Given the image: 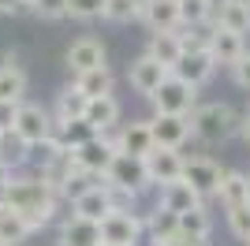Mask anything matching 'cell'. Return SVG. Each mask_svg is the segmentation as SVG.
Instances as JSON below:
<instances>
[{"label":"cell","instance_id":"7402d4cb","mask_svg":"<svg viewBox=\"0 0 250 246\" xmlns=\"http://www.w3.org/2000/svg\"><path fill=\"white\" fill-rule=\"evenodd\" d=\"M217 198H220V205H224L228 213L239 209V205H250V179H247V172H224Z\"/></svg>","mask_w":250,"mask_h":246},{"label":"cell","instance_id":"83f0119b","mask_svg":"<svg viewBox=\"0 0 250 246\" xmlns=\"http://www.w3.org/2000/svg\"><path fill=\"white\" fill-rule=\"evenodd\" d=\"M30 231H34V227L26 224L19 213H11L8 205H0V246H15V243H22Z\"/></svg>","mask_w":250,"mask_h":246},{"label":"cell","instance_id":"cb8c5ba5","mask_svg":"<svg viewBox=\"0 0 250 246\" xmlns=\"http://www.w3.org/2000/svg\"><path fill=\"white\" fill-rule=\"evenodd\" d=\"M30 164V145L22 142L19 134H4L0 138V172L4 175H15L19 168Z\"/></svg>","mask_w":250,"mask_h":246},{"label":"cell","instance_id":"2e32d148","mask_svg":"<svg viewBox=\"0 0 250 246\" xmlns=\"http://www.w3.org/2000/svg\"><path fill=\"white\" fill-rule=\"evenodd\" d=\"M209 56H213L217 63H224V67H235V63L247 56V38L213 26V34H209Z\"/></svg>","mask_w":250,"mask_h":246},{"label":"cell","instance_id":"6da1fadb","mask_svg":"<svg viewBox=\"0 0 250 246\" xmlns=\"http://www.w3.org/2000/svg\"><path fill=\"white\" fill-rule=\"evenodd\" d=\"M0 205H8L11 213H19L34 231H42L45 224L56 220L60 194H56L38 172H30V175H8V179H4V198H0Z\"/></svg>","mask_w":250,"mask_h":246},{"label":"cell","instance_id":"5b68a950","mask_svg":"<svg viewBox=\"0 0 250 246\" xmlns=\"http://www.w3.org/2000/svg\"><path fill=\"white\" fill-rule=\"evenodd\" d=\"M224 172H228V168H220L213 157H187V161H183V183L198 198H217Z\"/></svg>","mask_w":250,"mask_h":246},{"label":"cell","instance_id":"8d00e7d4","mask_svg":"<svg viewBox=\"0 0 250 246\" xmlns=\"http://www.w3.org/2000/svg\"><path fill=\"white\" fill-rule=\"evenodd\" d=\"M22 8H26L22 0H0V15H19Z\"/></svg>","mask_w":250,"mask_h":246},{"label":"cell","instance_id":"5bb4252c","mask_svg":"<svg viewBox=\"0 0 250 246\" xmlns=\"http://www.w3.org/2000/svg\"><path fill=\"white\" fill-rule=\"evenodd\" d=\"M213 71H217V60L209 56V49H190V52H183V56H179V63L172 67V75H176L179 82H187V86H202Z\"/></svg>","mask_w":250,"mask_h":246},{"label":"cell","instance_id":"f546056e","mask_svg":"<svg viewBox=\"0 0 250 246\" xmlns=\"http://www.w3.org/2000/svg\"><path fill=\"white\" fill-rule=\"evenodd\" d=\"M209 227H213V220H209L206 205L179 216V235H187V239H209Z\"/></svg>","mask_w":250,"mask_h":246},{"label":"cell","instance_id":"f1b7e54d","mask_svg":"<svg viewBox=\"0 0 250 246\" xmlns=\"http://www.w3.org/2000/svg\"><path fill=\"white\" fill-rule=\"evenodd\" d=\"M179 26H213L209 0H179Z\"/></svg>","mask_w":250,"mask_h":246},{"label":"cell","instance_id":"b9f144b4","mask_svg":"<svg viewBox=\"0 0 250 246\" xmlns=\"http://www.w3.org/2000/svg\"><path fill=\"white\" fill-rule=\"evenodd\" d=\"M247 179H250V168H247Z\"/></svg>","mask_w":250,"mask_h":246},{"label":"cell","instance_id":"d6a6232c","mask_svg":"<svg viewBox=\"0 0 250 246\" xmlns=\"http://www.w3.org/2000/svg\"><path fill=\"white\" fill-rule=\"evenodd\" d=\"M228 227H231V235H235V239L247 243V239H250V205L231 209V213H228Z\"/></svg>","mask_w":250,"mask_h":246},{"label":"cell","instance_id":"d590c367","mask_svg":"<svg viewBox=\"0 0 250 246\" xmlns=\"http://www.w3.org/2000/svg\"><path fill=\"white\" fill-rule=\"evenodd\" d=\"M231 75H235V82H239L243 90H250V49H247V56H243V60L231 67Z\"/></svg>","mask_w":250,"mask_h":246},{"label":"cell","instance_id":"74e56055","mask_svg":"<svg viewBox=\"0 0 250 246\" xmlns=\"http://www.w3.org/2000/svg\"><path fill=\"white\" fill-rule=\"evenodd\" d=\"M239 134H243V138H247V145H250V112L243 116V127H239Z\"/></svg>","mask_w":250,"mask_h":246},{"label":"cell","instance_id":"277c9868","mask_svg":"<svg viewBox=\"0 0 250 246\" xmlns=\"http://www.w3.org/2000/svg\"><path fill=\"white\" fill-rule=\"evenodd\" d=\"M101 246H142V235H146V220L138 213H108L101 220Z\"/></svg>","mask_w":250,"mask_h":246},{"label":"cell","instance_id":"ffe728a7","mask_svg":"<svg viewBox=\"0 0 250 246\" xmlns=\"http://www.w3.org/2000/svg\"><path fill=\"white\" fill-rule=\"evenodd\" d=\"M22 93H26V71L15 56H4V63H0V101L22 104Z\"/></svg>","mask_w":250,"mask_h":246},{"label":"cell","instance_id":"ba28073f","mask_svg":"<svg viewBox=\"0 0 250 246\" xmlns=\"http://www.w3.org/2000/svg\"><path fill=\"white\" fill-rule=\"evenodd\" d=\"M52 127H56V120H52L49 108L22 101L19 104V120H15V131L11 134H19L26 145H38V142H45V138H52Z\"/></svg>","mask_w":250,"mask_h":246},{"label":"cell","instance_id":"60d3db41","mask_svg":"<svg viewBox=\"0 0 250 246\" xmlns=\"http://www.w3.org/2000/svg\"><path fill=\"white\" fill-rule=\"evenodd\" d=\"M22 4H26V8H30V4H34V0H22Z\"/></svg>","mask_w":250,"mask_h":246},{"label":"cell","instance_id":"9a60e30c","mask_svg":"<svg viewBox=\"0 0 250 246\" xmlns=\"http://www.w3.org/2000/svg\"><path fill=\"white\" fill-rule=\"evenodd\" d=\"M149 131H153V145L183 149V142L190 138V120L187 116H153V120H149Z\"/></svg>","mask_w":250,"mask_h":246},{"label":"cell","instance_id":"d4e9b609","mask_svg":"<svg viewBox=\"0 0 250 246\" xmlns=\"http://www.w3.org/2000/svg\"><path fill=\"white\" fill-rule=\"evenodd\" d=\"M75 90L83 93L86 101H97V97H112V71L108 67H97V71H86L75 79Z\"/></svg>","mask_w":250,"mask_h":246},{"label":"cell","instance_id":"ee69618b","mask_svg":"<svg viewBox=\"0 0 250 246\" xmlns=\"http://www.w3.org/2000/svg\"><path fill=\"white\" fill-rule=\"evenodd\" d=\"M0 138H4V134H0Z\"/></svg>","mask_w":250,"mask_h":246},{"label":"cell","instance_id":"ab89813d","mask_svg":"<svg viewBox=\"0 0 250 246\" xmlns=\"http://www.w3.org/2000/svg\"><path fill=\"white\" fill-rule=\"evenodd\" d=\"M135 4H138V8H142V4H146V0H135Z\"/></svg>","mask_w":250,"mask_h":246},{"label":"cell","instance_id":"8992f818","mask_svg":"<svg viewBox=\"0 0 250 246\" xmlns=\"http://www.w3.org/2000/svg\"><path fill=\"white\" fill-rule=\"evenodd\" d=\"M75 164L83 168V172L90 175H108V168H112V161L120 153H116V142H112V134H97V138H90L86 145H79V149H71Z\"/></svg>","mask_w":250,"mask_h":246},{"label":"cell","instance_id":"4fadbf2b","mask_svg":"<svg viewBox=\"0 0 250 246\" xmlns=\"http://www.w3.org/2000/svg\"><path fill=\"white\" fill-rule=\"evenodd\" d=\"M67 67L75 71V79L86 71H97V67H108L104 63V45L97 38H79L67 45Z\"/></svg>","mask_w":250,"mask_h":246},{"label":"cell","instance_id":"3957f363","mask_svg":"<svg viewBox=\"0 0 250 246\" xmlns=\"http://www.w3.org/2000/svg\"><path fill=\"white\" fill-rule=\"evenodd\" d=\"M157 108V116H187L198 108V86H187V82H179L176 75H168V82L161 90L149 97Z\"/></svg>","mask_w":250,"mask_h":246},{"label":"cell","instance_id":"484cf974","mask_svg":"<svg viewBox=\"0 0 250 246\" xmlns=\"http://www.w3.org/2000/svg\"><path fill=\"white\" fill-rule=\"evenodd\" d=\"M86 104H90V101H86L83 93L75 90V82H71L67 90H60V93H56V112H52V120H56V123L83 120V116H86Z\"/></svg>","mask_w":250,"mask_h":246},{"label":"cell","instance_id":"30bf717a","mask_svg":"<svg viewBox=\"0 0 250 246\" xmlns=\"http://www.w3.org/2000/svg\"><path fill=\"white\" fill-rule=\"evenodd\" d=\"M183 161L187 157L179 153V149H165V145H153L146 157V175L153 186H168L176 183V179H183Z\"/></svg>","mask_w":250,"mask_h":246},{"label":"cell","instance_id":"4dcf8cb0","mask_svg":"<svg viewBox=\"0 0 250 246\" xmlns=\"http://www.w3.org/2000/svg\"><path fill=\"white\" fill-rule=\"evenodd\" d=\"M142 15L135 0H104V19L108 22H135Z\"/></svg>","mask_w":250,"mask_h":246},{"label":"cell","instance_id":"9c48e42d","mask_svg":"<svg viewBox=\"0 0 250 246\" xmlns=\"http://www.w3.org/2000/svg\"><path fill=\"white\" fill-rule=\"evenodd\" d=\"M116 153L120 157H135V161H146L149 149H153V131H149V120H131L120 123L112 134Z\"/></svg>","mask_w":250,"mask_h":246},{"label":"cell","instance_id":"d6986e66","mask_svg":"<svg viewBox=\"0 0 250 246\" xmlns=\"http://www.w3.org/2000/svg\"><path fill=\"white\" fill-rule=\"evenodd\" d=\"M138 19L149 22V30H179V0H146Z\"/></svg>","mask_w":250,"mask_h":246},{"label":"cell","instance_id":"603a6c76","mask_svg":"<svg viewBox=\"0 0 250 246\" xmlns=\"http://www.w3.org/2000/svg\"><path fill=\"white\" fill-rule=\"evenodd\" d=\"M60 246H101V227L71 216L60 224Z\"/></svg>","mask_w":250,"mask_h":246},{"label":"cell","instance_id":"8fae6325","mask_svg":"<svg viewBox=\"0 0 250 246\" xmlns=\"http://www.w3.org/2000/svg\"><path fill=\"white\" fill-rule=\"evenodd\" d=\"M168 75H172V71H168L165 63H157L153 56H146V52L127 67V82H131L135 93H142V97H153V93L168 82Z\"/></svg>","mask_w":250,"mask_h":246},{"label":"cell","instance_id":"52a82bcc","mask_svg":"<svg viewBox=\"0 0 250 246\" xmlns=\"http://www.w3.org/2000/svg\"><path fill=\"white\" fill-rule=\"evenodd\" d=\"M104 183L112 186V190H124V194H142L149 190V175H146V161H135V157H116L108 175H104Z\"/></svg>","mask_w":250,"mask_h":246},{"label":"cell","instance_id":"7c38bea8","mask_svg":"<svg viewBox=\"0 0 250 246\" xmlns=\"http://www.w3.org/2000/svg\"><path fill=\"white\" fill-rule=\"evenodd\" d=\"M108 213H116L108 183H97L94 190H86L83 198H75V202H71V216H79V220H90V224H101Z\"/></svg>","mask_w":250,"mask_h":246},{"label":"cell","instance_id":"4316f807","mask_svg":"<svg viewBox=\"0 0 250 246\" xmlns=\"http://www.w3.org/2000/svg\"><path fill=\"white\" fill-rule=\"evenodd\" d=\"M213 26H220V30H231V34H239V38H247V34H250V8H243V4H224V8L217 11Z\"/></svg>","mask_w":250,"mask_h":246},{"label":"cell","instance_id":"44dd1931","mask_svg":"<svg viewBox=\"0 0 250 246\" xmlns=\"http://www.w3.org/2000/svg\"><path fill=\"white\" fill-rule=\"evenodd\" d=\"M146 56H153L157 63H165L168 71L179 63V56H183V45H179V34L176 30H157V34H149V49H146Z\"/></svg>","mask_w":250,"mask_h":246},{"label":"cell","instance_id":"7a4b0ae2","mask_svg":"<svg viewBox=\"0 0 250 246\" xmlns=\"http://www.w3.org/2000/svg\"><path fill=\"white\" fill-rule=\"evenodd\" d=\"M243 127L239 112L224 101H209V104H198L190 112V134L202 138V142H224Z\"/></svg>","mask_w":250,"mask_h":246},{"label":"cell","instance_id":"e575fe53","mask_svg":"<svg viewBox=\"0 0 250 246\" xmlns=\"http://www.w3.org/2000/svg\"><path fill=\"white\" fill-rule=\"evenodd\" d=\"M15 120H19V104L15 101H0V134L15 131Z\"/></svg>","mask_w":250,"mask_h":246},{"label":"cell","instance_id":"e0dca14e","mask_svg":"<svg viewBox=\"0 0 250 246\" xmlns=\"http://www.w3.org/2000/svg\"><path fill=\"white\" fill-rule=\"evenodd\" d=\"M157 205L168 209V213H176V216H183V213H190V209H198L202 198L194 194L183 179H176V183H168V186H157Z\"/></svg>","mask_w":250,"mask_h":246},{"label":"cell","instance_id":"7bdbcfd3","mask_svg":"<svg viewBox=\"0 0 250 246\" xmlns=\"http://www.w3.org/2000/svg\"><path fill=\"white\" fill-rule=\"evenodd\" d=\"M247 246H250V239H247Z\"/></svg>","mask_w":250,"mask_h":246},{"label":"cell","instance_id":"ac0fdd59","mask_svg":"<svg viewBox=\"0 0 250 246\" xmlns=\"http://www.w3.org/2000/svg\"><path fill=\"white\" fill-rule=\"evenodd\" d=\"M97 134H112L120 127V101L116 97H97V101L86 104V116H83Z\"/></svg>","mask_w":250,"mask_h":246},{"label":"cell","instance_id":"1f68e13d","mask_svg":"<svg viewBox=\"0 0 250 246\" xmlns=\"http://www.w3.org/2000/svg\"><path fill=\"white\" fill-rule=\"evenodd\" d=\"M67 15L71 19H97V15H104V0H67Z\"/></svg>","mask_w":250,"mask_h":246},{"label":"cell","instance_id":"f35d334b","mask_svg":"<svg viewBox=\"0 0 250 246\" xmlns=\"http://www.w3.org/2000/svg\"><path fill=\"white\" fill-rule=\"evenodd\" d=\"M228 4H243V8H250V0H228Z\"/></svg>","mask_w":250,"mask_h":246},{"label":"cell","instance_id":"836d02e7","mask_svg":"<svg viewBox=\"0 0 250 246\" xmlns=\"http://www.w3.org/2000/svg\"><path fill=\"white\" fill-rule=\"evenodd\" d=\"M30 11L42 19H67V0H34Z\"/></svg>","mask_w":250,"mask_h":246}]
</instances>
